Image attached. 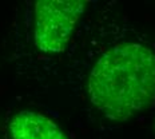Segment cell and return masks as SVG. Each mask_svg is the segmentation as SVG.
<instances>
[{
  "mask_svg": "<svg viewBox=\"0 0 155 139\" xmlns=\"http://www.w3.org/2000/svg\"><path fill=\"white\" fill-rule=\"evenodd\" d=\"M83 0H40L36 3V46L43 52H60L86 8Z\"/></svg>",
  "mask_w": 155,
  "mask_h": 139,
  "instance_id": "cell-2",
  "label": "cell"
},
{
  "mask_svg": "<svg viewBox=\"0 0 155 139\" xmlns=\"http://www.w3.org/2000/svg\"><path fill=\"white\" fill-rule=\"evenodd\" d=\"M92 104L112 121H127L155 102V54L140 44L107 51L91 71Z\"/></svg>",
  "mask_w": 155,
  "mask_h": 139,
  "instance_id": "cell-1",
  "label": "cell"
},
{
  "mask_svg": "<svg viewBox=\"0 0 155 139\" xmlns=\"http://www.w3.org/2000/svg\"><path fill=\"white\" fill-rule=\"evenodd\" d=\"M14 139H67L46 116L31 111H21L9 124Z\"/></svg>",
  "mask_w": 155,
  "mask_h": 139,
  "instance_id": "cell-3",
  "label": "cell"
}]
</instances>
